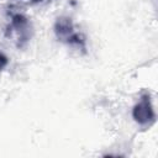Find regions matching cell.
<instances>
[{"instance_id": "obj_2", "label": "cell", "mask_w": 158, "mask_h": 158, "mask_svg": "<svg viewBox=\"0 0 158 158\" xmlns=\"http://www.w3.org/2000/svg\"><path fill=\"white\" fill-rule=\"evenodd\" d=\"M31 23L22 15H14L7 28V36L16 42L19 47L25 46L31 38Z\"/></svg>"}, {"instance_id": "obj_3", "label": "cell", "mask_w": 158, "mask_h": 158, "mask_svg": "<svg viewBox=\"0 0 158 158\" xmlns=\"http://www.w3.org/2000/svg\"><path fill=\"white\" fill-rule=\"evenodd\" d=\"M132 116L139 125H151L154 121L156 115L148 95L142 96L141 100L135 105Z\"/></svg>"}, {"instance_id": "obj_5", "label": "cell", "mask_w": 158, "mask_h": 158, "mask_svg": "<svg viewBox=\"0 0 158 158\" xmlns=\"http://www.w3.org/2000/svg\"><path fill=\"white\" fill-rule=\"evenodd\" d=\"M28 2H38V1H42V0H26Z\"/></svg>"}, {"instance_id": "obj_1", "label": "cell", "mask_w": 158, "mask_h": 158, "mask_svg": "<svg viewBox=\"0 0 158 158\" xmlns=\"http://www.w3.org/2000/svg\"><path fill=\"white\" fill-rule=\"evenodd\" d=\"M54 33L60 42L78 49L85 51V38L81 33L75 31L74 25L69 17H58L54 23Z\"/></svg>"}, {"instance_id": "obj_4", "label": "cell", "mask_w": 158, "mask_h": 158, "mask_svg": "<svg viewBox=\"0 0 158 158\" xmlns=\"http://www.w3.org/2000/svg\"><path fill=\"white\" fill-rule=\"evenodd\" d=\"M7 63H9V60H7V57L2 53V52H0V72L7 65Z\"/></svg>"}]
</instances>
